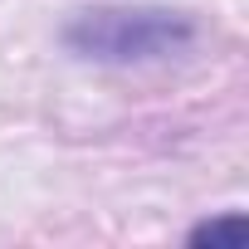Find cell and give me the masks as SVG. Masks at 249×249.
Returning <instances> with one entry per match:
<instances>
[{
	"instance_id": "obj_1",
	"label": "cell",
	"mask_w": 249,
	"mask_h": 249,
	"mask_svg": "<svg viewBox=\"0 0 249 249\" xmlns=\"http://www.w3.org/2000/svg\"><path fill=\"white\" fill-rule=\"evenodd\" d=\"M196 39V25L176 10H88L64 30V44L103 64H142L181 54Z\"/></svg>"
},
{
	"instance_id": "obj_2",
	"label": "cell",
	"mask_w": 249,
	"mask_h": 249,
	"mask_svg": "<svg viewBox=\"0 0 249 249\" xmlns=\"http://www.w3.org/2000/svg\"><path fill=\"white\" fill-rule=\"evenodd\" d=\"M249 239V220L244 215H225V220H205L191 230V244H225V249H239Z\"/></svg>"
}]
</instances>
